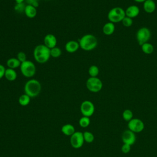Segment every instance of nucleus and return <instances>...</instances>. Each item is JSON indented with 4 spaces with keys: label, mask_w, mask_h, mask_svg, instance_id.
<instances>
[{
    "label": "nucleus",
    "mask_w": 157,
    "mask_h": 157,
    "mask_svg": "<svg viewBox=\"0 0 157 157\" xmlns=\"http://www.w3.org/2000/svg\"><path fill=\"white\" fill-rule=\"evenodd\" d=\"M33 55L35 60L40 64L47 63L50 58V49L44 44H39L34 49Z\"/></svg>",
    "instance_id": "1"
},
{
    "label": "nucleus",
    "mask_w": 157,
    "mask_h": 157,
    "mask_svg": "<svg viewBox=\"0 0 157 157\" xmlns=\"http://www.w3.org/2000/svg\"><path fill=\"white\" fill-rule=\"evenodd\" d=\"M42 86L39 81L36 79H30L27 81L24 86L25 94L31 98L37 96L41 91Z\"/></svg>",
    "instance_id": "2"
},
{
    "label": "nucleus",
    "mask_w": 157,
    "mask_h": 157,
    "mask_svg": "<svg viewBox=\"0 0 157 157\" xmlns=\"http://www.w3.org/2000/svg\"><path fill=\"white\" fill-rule=\"evenodd\" d=\"M80 47L85 51L94 49L98 45L97 38L93 34H87L83 36L78 41Z\"/></svg>",
    "instance_id": "3"
},
{
    "label": "nucleus",
    "mask_w": 157,
    "mask_h": 157,
    "mask_svg": "<svg viewBox=\"0 0 157 157\" xmlns=\"http://www.w3.org/2000/svg\"><path fill=\"white\" fill-rule=\"evenodd\" d=\"M126 17L125 10L120 7H115L109 10L107 18L110 22L116 23L120 22Z\"/></svg>",
    "instance_id": "4"
},
{
    "label": "nucleus",
    "mask_w": 157,
    "mask_h": 157,
    "mask_svg": "<svg viewBox=\"0 0 157 157\" xmlns=\"http://www.w3.org/2000/svg\"><path fill=\"white\" fill-rule=\"evenodd\" d=\"M20 69L22 75L27 78L33 77L36 72L35 64L29 60H26L25 62L21 63Z\"/></svg>",
    "instance_id": "5"
},
{
    "label": "nucleus",
    "mask_w": 157,
    "mask_h": 157,
    "mask_svg": "<svg viewBox=\"0 0 157 157\" xmlns=\"http://www.w3.org/2000/svg\"><path fill=\"white\" fill-rule=\"evenodd\" d=\"M102 82L100 78L90 77L86 82V86L87 89L93 93H98L100 91L102 88Z\"/></svg>",
    "instance_id": "6"
},
{
    "label": "nucleus",
    "mask_w": 157,
    "mask_h": 157,
    "mask_svg": "<svg viewBox=\"0 0 157 157\" xmlns=\"http://www.w3.org/2000/svg\"><path fill=\"white\" fill-rule=\"evenodd\" d=\"M151 37L150 30L147 27H142L138 29L136 33V39L139 45L140 46L148 42Z\"/></svg>",
    "instance_id": "7"
},
{
    "label": "nucleus",
    "mask_w": 157,
    "mask_h": 157,
    "mask_svg": "<svg viewBox=\"0 0 157 157\" xmlns=\"http://www.w3.org/2000/svg\"><path fill=\"white\" fill-rule=\"evenodd\" d=\"M128 127L129 130L134 133H139L144 129L145 125L140 119L133 118L128 123Z\"/></svg>",
    "instance_id": "8"
},
{
    "label": "nucleus",
    "mask_w": 157,
    "mask_h": 157,
    "mask_svg": "<svg viewBox=\"0 0 157 157\" xmlns=\"http://www.w3.org/2000/svg\"><path fill=\"white\" fill-rule=\"evenodd\" d=\"M94 105L90 101H84L80 105V111L82 114L85 117H90L92 116L94 112Z\"/></svg>",
    "instance_id": "9"
},
{
    "label": "nucleus",
    "mask_w": 157,
    "mask_h": 157,
    "mask_svg": "<svg viewBox=\"0 0 157 157\" xmlns=\"http://www.w3.org/2000/svg\"><path fill=\"white\" fill-rule=\"evenodd\" d=\"M84 137L82 132L77 131L75 132L71 137L70 142L72 147L74 148H80L82 147L84 143Z\"/></svg>",
    "instance_id": "10"
},
{
    "label": "nucleus",
    "mask_w": 157,
    "mask_h": 157,
    "mask_svg": "<svg viewBox=\"0 0 157 157\" xmlns=\"http://www.w3.org/2000/svg\"><path fill=\"white\" fill-rule=\"evenodd\" d=\"M135 134L136 133L129 129L124 131L121 136V140L123 144H126L130 145L134 144L136 140V136Z\"/></svg>",
    "instance_id": "11"
},
{
    "label": "nucleus",
    "mask_w": 157,
    "mask_h": 157,
    "mask_svg": "<svg viewBox=\"0 0 157 157\" xmlns=\"http://www.w3.org/2000/svg\"><path fill=\"white\" fill-rule=\"evenodd\" d=\"M44 43L45 46L51 49L56 46L57 39L55 35L52 34H48L44 37Z\"/></svg>",
    "instance_id": "12"
},
{
    "label": "nucleus",
    "mask_w": 157,
    "mask_h": 157,
    "mask_svg": "<svg viewBox=\"0 0 157 157\" xmlns=\"http://www.w3.org/2000/svg\"><path fill=\"white\" fill-rule=\"evenodd\" d=\"M140 12L139 8L136 5H131L129 6L125 10V14L126 17L131 18H133L138 16Z\"/></svg>",
    "instance_id": "13"
},
{
    "label": "nucleus",
    "mask_w": 157,
    "mask_h": 157,
    "mask_svg": "<svg viewBox=\"0 0 157 157\" xmlns=\"http://www.w3.org/2000/svg\"><path fill=\"white\" fill-rule=\"evenodd\" d=\"M80 45L78 42L72 40L68 41L65 45V49L68 53H74L78 50Z\"/></svg>",
    "instance_id": "14"
},
{
    "label": "nucleus",
    "mask_w": 157,
    "mask_h": 157,
    "mask_svg": "<svg viewBox=\"0 0 157 157\" xmlns=\"http://www.w3.org/2000/svg\"><path fill=\"white\" fill-rule=\"evenodd\" d=\"M143 7L145 12L151 13L156 9V4L153 0H146L144 2Z\"/></svg>",
    "instance_id": "15"
},
{
    "label": "nucleus",
    "mask_w": 157,
    "mask_h": 157,
    "mask_svg": "<svg viewBox=\"0 0 157 157\" xmlns=\"http://www.w3.org/2000/svg\"><path fill=\"white\" fill-rule=\"evenodd\" d=\"M25 14L29 18H34L37 15V9L33 6L27 4L25 9Z\"/></svg>",
    "instance_id": "16"
},
{
    "label": "nucleus",
    "mask_w": 157,
    "mask_h": 157,
    "mask_svg": "<svg viewBox=\"0 0 157 157\" xmlns=\"http://www.w3.org/2000/svg\"><path fill=\"white\" fill-rule=\"evenodd\" d=\"M115 29V28L114 23L109 21V22L106 23L103 26L102 31H103V33L104 34L109 36V35L112 34L114 33Z\"/></svg>",
    "instance_id": "17"
},
{
    "label": "nucleus",
    "mask_w": 157,
    "mask_h": 157,
    "mask_svg": "<svg viewBox=\"0 0 157 157\" xmlns=\"http://www.w3.org/2000/svg\"><path fill=\"white\" fill-rule=\"evenodd\" d=\"M4 77L7 80L12 82L16 80L17 77V74L14 69L7 68L6 69Z\"/></svg>",
    "instance_id": "18"
},
{
    "label": "nucleus",
    "mask_w": 157,
    "mask_h": 157,
    "mask_svg": "<svg viewBox=\"0 0 157 157\" xmlns=\"http://www.w3.org/2000/svg\"><path fill=\"white\" fill-rule=\"evenodd\" d=\"M62 132L66 136H72L75 131L73 125L71 124H66L61 128Z\"/></svg>",
    "instance_id": "19"
},
{
    "label": "nucleus",
    "mask_w": 157,
    "mask_h": 157,
    "mask_svg": "<svg viewBox=\"0 0 157 157\" xmlns=\"http://www.w3.org/2000/svg\"><path fill=\"white\" fill-rule=\"evenodd\" d=\"M21 65L20 61L17 58H11L7 61V66L8 68L15 69Z\"/></svg>",
    "instance_id": "20"
},
{
    "label": "nucleus",
    "mask_w": 157,
    "mask_h": 157,
    "mask_svg": "<svg viewBox=\"0 0 157 157\" xmlns=\"http://www.w3.org/2000/svg\"><path fill=\"white\" fill-rule=\"evenodd\" d=\"M141 49L144 53L150 55L153 53V52L154 50V47L151 44L146 42L141 45Z\"/></svg>",
    "instance_id": "21"
},
{
    "label": "nucleus",
    "mask_w": 157,
    "mask_h": 157,
    "mask_svg": "<svg viewBox=\"0 0 157 157\" xmlns=\"http://www.w3.org/2000/svg\"><path fill=\"white\" fill-rule=\"evenodd\" d=\"M30 100H31V97H29L28 95L25 93L23 94H21L19 97L18 102L21 105L26 106L29 104Z\"/></svg>",
    "instance_id": "22"
},
{
    "label": "nucleus",
    "mask_w": 157,
    "mask_h": 157,
    "mask_svg": "<svg viewBox=\"0 0 157 157\" xmlns=\"http://www.w3.org/2000/svg\"><path fill=\"white\" fill-rule=\"evenodd\" d=\"M122 117L124 121L129 122L133 118V113L130 109H126L123 112Z\"/></svg>",
    "instance_id": "23"
},
{
    "label": "nucleus",
    "mask_w": 157,
    "mask_h": 157,
    "mask_svg": "<svg viewBox=\"0 0 157 157\" xmlns=\"http://www.w3.org/2000/svg\"><path fill=\"white\" fill-rule=\"evenodd\" d=\"M99 72V69L98 67L96 65H91L88 69V74L90 77H96L98 75Z\"/></svg>",
    "instance_id": "24"
},
{
    "label": "nucleus",
    "mask_w": 157,
    "mask_h": 157,
    "mask_svg": "<svg viewBox=\"0 0 157 157\" xmlns=\"http://www.w3.org/2000/svg\"><path fill=\"white\" fill-rule=\"evenodd\" d=\"M62 53L61 50L56 46L50 49V56L53 58H58Z\"/></svg>",
    "instance_id": "25"
},
{
    "label": "nucleus",
    "mask_w": 157,
    "mask_h": 157,
    "mask_svg": "<svg viewBox=\"0 0 157 157\" xmlns=\"http://www.w3.org/2000/svg\"><path fill=\"white\" fill-rule=\"evenodd\" d=\"M79 124L81 127L82 128H86L87 126H88L90 124V119L89 117H82V118H80V119L79 120Z\"/></svg>",
    "instance_id": "26"
},
{
    "label": "nucleus",
    "mask_w": 157,
    "mask_h": 157,
    "mask_svg": "<svg viewBox=\"0 0 157 157\" xmlns=\"http://www.w3.org/2000/svg\"><path fill=\"white\" fill-rule=\"evenodd\" d=\"M84 140L87 143H91L93 142L94 139V137L93 133L89 131H85L83 133Z\"/></svg>",
    "instance_id": "27"
},
{
    "label": "nucleus",
    "mask_w": 157,
    "mask_h": 157,
    "mask_svg": "<svg viewBox=\"0 0 157 157\" xmlns=\"http://www.w3.org/2000/svg\"><path fill=\"white\" fill-rule=\"evenodd\" d=\"M25 7H26V6L25 5V4L23 2L18 3V4H15V6L14 7V9L17 12L21 13V12H25Z\"/></svg>",
    "instance_id": "28"
},
{
    "label": "nucleus",
    "mask_w": 157,
    "mask_h": 157,
    "mask_svg": "<svg viewBox=\"0 0 157 157\" xmlns=\"http://www.w3.org/2000/svg\"><path fill=\"white\" fill-rule=\"evenodd\" d=\"M121 22H122V24L124 26H125V27H130L132 25L133 21H132V18H131L126 16L123 19Z\"/></svg>",
    "instance_id": "29"
},
{
    "label": "nucleus",
    "mask_w": 157,
    "mask_h": 157,
    "mask_svg": "<svg viewBox=\"0 0 157 157\" xmlns=\"http://www.w3.org/2000/svg\"><path fill=\"white\" fill-rule=\"evenodd\" d=\"M17 58L20 61L21 63H23V62H25V61L27 60V59H26V55L23 52H19L17 53Z\"/></svg>",
    "instance_id": "30"
},
{
    "label": "nucleus",
    "mask_w": 157,
    "mask_h": 157,
    "mask_svg": "<svg viewBox=\"0 0 157 157\" xmlns=\"http://www.w3.org/2000/svg\"><path fill=\"white\" fill-rule=\"evenodd\" d=\"M131 145H128L126 144H123V145L121 147V152L124 154L128 153L131 151Z\"/></svg>",
    "instance_id": "31"
},
{
    "label": "nucleus",
    "mask_w": 157,
    "mask_h": 157,
    "mask_svg": "<svg viewBox=\"0 0 157 157\" xmlns=\"http://www.w3.org/2000/svg\"><path fill=\"white\" fill-rule=\"evenodd\" d=\"M25 1L27 4L33 6L36 8L39 6V0H25Z\"/></svg>",
    "instance_id": "32"
},
{
    "label": "nucleus",
    "mask_w": 157,
    "mask_h": 157,
    "mask_svg": "<svg viewBox=\"0 0 157 157\" xmlns=\"http://www.w3.org/2000/svg\"><path fill=\"white\" fill-rule=\"evenodd\" d=\"M6 69L5 68V67L3 65L0 64V79L2 78L3 77H4Z\"/></svg>",
    "instance_id": "33"
},
{
    "label": "nucleus",
    "mask_w": 157,
    "mask_h": 157,
    "mask_svg": "<svg viewBox=\"0 0 157 157\" xmlns=\"http://www.w3.org/2000/svg\"><path fill=\"white\" fill-rule=\"evenodd\" d=\"M15 1L16 4H18V3H22L24 1H25V0H15Z\"/></svg>",
    "instance_id": "34"
},
{
    "label": "nucleus",
    "mask_w": 157,
    "mask_h": 157,
    "mask_svg": "<svg viewBox=\"0 0 157 157\" xmlns=\"http://www.w3.org/2000/svg\"><path fill=\"white\" fill-rule=\"evenodd\" d=\"M136 2H144V1H145L146 0H134Z\"/></svg>",
    "instance_id": "35"
}]
</instances>
